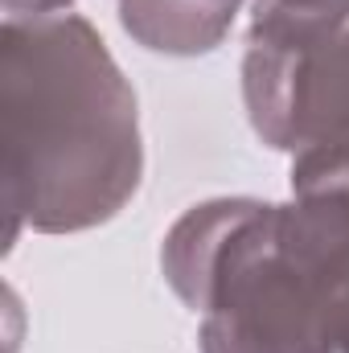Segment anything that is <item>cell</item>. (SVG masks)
<instances>
[{"label": "cell", "instance_id": "cell-8", "mask_svg": "<svg viewBox=\"0 0 349 353\" xmlns=\"http://www.w3.org/2000/svg\"><path fill=\"white\" fill-rule=\"evenodd\" d=\"M0 4L4 17H58L74 8V0H0Z\"/></svg>", "mask_w": 349, "mask_h": 353}, {"label": "cell", "instance_id": "cell-3", "mask_svg": "<svg viewBox=\"0 0 349 353\" xmlns=\"http://www.w3.org/2000/svg\"><path fill=\"white\" fill-rule=\"evenodd\" d=\"M243 103L267 148L292 161L349 152V29L312 50H243Z\"/></svg>", "mask_w": 349, "mask_h": 353}, {"label": "cell", "instance_id": "cell-2", "mask_svg": "<svg viewBox=\"0 0 349 353\" xmlns=\"http://www.w3.org/2000/svg\"><path fill=\"white\" fill-rule=\"evenodd\" d=\"M161 271L201 316V353H337L333 312L292 201L189 205L161 243Z\"/></svg>", "mask_w": 349, "mask_h": 353}, {"label": "cell", "instance_id": "cell-6", "mask_svg": "<svg viewBox=\"0 0 349 353\" xmlns=\"http://www.w3.org/2000/svg\"><path fill=\"white\" fill-rule=\"evenodd\" d=\"M349 29V0H251L247 46L312 50Z\"/></svg>", "mask_w": 349, "mask_h": 353}, {"label": "cell", "instance_id": "cell-4", "mask_svg": "<svg viewBox=\"0 0 349 353\" xmlns=\"http://www.w3.org/2000/svg\"><path fill=\"white\" fill-rule=\"evenodd\" d=\"M247 0H119L123 33L148 54L201 58L235 29Z\"/></svg>", "mask_w": 349, "mask_h": 353}, {"label": "cell", "instance_id": "cell-1", "mask_svg": "<svg viewBox=\"0 0 349 353\" xmlns=\"http://www.w3.org/2000/svg\"><path fill=\"white\" fill-rule=\"evenodd\" d=\"M8 247L111 222L140 189V103L99 29L79 12L4 17L0 33Z\"/></svg>", "mask_w": 349, "mask_h": 353}, {"label": "cell", "instance_id": "cell-5", "mask_svg": "<svg viewBox=\"0 0 349 353\" xmlns=\"http://www.w3.org/2000/svg\"><path fill=\"white\" fill-rule=\"evenodd\" d=\"M292 214L333 312L337 353H349V189L300 193L292 197Z\"/></svg>", "mask_w": 349, "mask_h": 353}, {"label": "cell", "instance_id": "cell-7", "mask_svg": "<svg viewBox=\"0 0 349 353\" xmlns=\"http://www.w3.org/2000/svg\"><path fill=\"white\" fill-rule=\"evenodd\" d=\"M325 189H349V152L317 157V161H292V197L325 193Z\"/></svg>", "mask_w": 349, "mask_h": 353}]
</instances>
